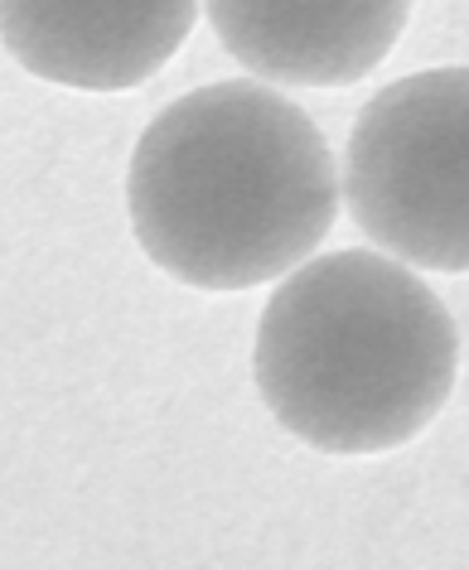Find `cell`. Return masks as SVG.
Masks as SVG:
<instances>
[{
	"mask_svg": "<svg viewBox=\"0 0 469 570\" xmlns=\"http://www.w3.org/2000/svg\"><path fill=\"white\" fill-rule=\"evenodd\" d=\"M330 140L266 82L175 97L131 150L126 208L140 252L194 291L291 276L339 218Z\"/></svg>",
	"mask_w": 469,
	"mask_h": 570,
	"instance_id": "6da1fadb",
	"label": "cell"
},
{
	"mask_svg": "<svg viewBox=\"0 0 469 570\" xmlns=\"http://www.w3.org/2000/svg\"><path fill=\"white\" fill-rule=\"evenodd\" d=\"M252 373L266 411L324 454L417 440L460 377V330L421 276L382 252L310 256L257 320Z\"/></svg>",
	"mask_w": 469,
	"mask_h": 570,
	"instance_id": "7a4b0ae2",
	"label": "cell"
},
{
	"mask_svg": "<svg viewBox=\"0 0 469 570\" xmlns=\"http://www.w3.org/2000/svg\"><path fill=\"white\" fill-rule=\"evenodd\" d=\"M339 189L392 262L469 271V68H426L368 97Z\"/></svg>",
	"mask_w": 469,
	"mask_h": 570,
	"instance_id": "3957f363",
	"label": "cell"
},
{
	"mask_svg": "<svg viewBox=\"0 0 469 570\" xmlns=\"http://www.w3.org/2000/svg\"><path fill=\"white\" fill-rule=\"evenodd\" d=\"M194 6H0V39L63 88H140L194 30Z\"/></svg>",
	"mask_w": 469,
	"mask_h": 570,
	"instance_id": "277c9868",
	"label": "cell"
},
{
	"mask_svg": "<svg viewBox=\"0 0 469 570\" xmlns=\"http://www.w3.org/2000/svg\"><path fill=\"white\" fill-rule=\"evenodd\" d=\"M407 6H208V24L243 68L272 82L339 88L388 59Z\"/></svg>",
	"mask_w": 469,
	"mask_h": 570,
	"instance_id": "5b68a950",
	"label": "cell"
}]
</instances>
